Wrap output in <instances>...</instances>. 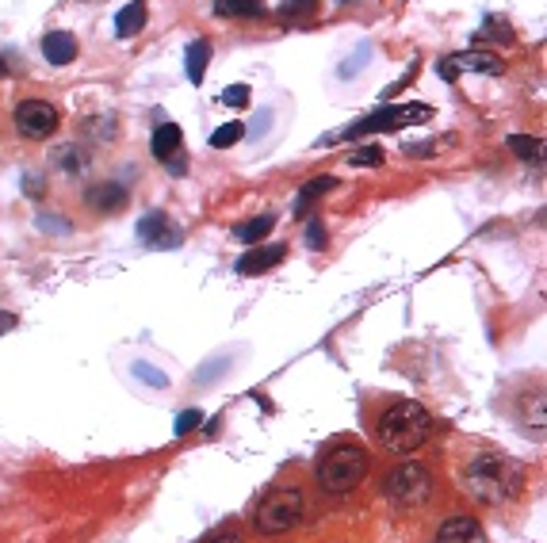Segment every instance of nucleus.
<instances>
[{
  "instance_id": "4be33fe9",
  "label": "nucleus",
  "mask_w": 547,
  "mask_h": 543,
  "mask_svg": "<svg viewBox=\"0 0 547 543\" xmlns=\"http://www.w3.org/2000/svg\"><path fill=\"white\" fill-rule=\"evenodd\" d=\"M241 134H245V127H241L238 119L226 123V127H219V131L211 134V150H226V146H234V142H241Z\"/></svg>"
},
{
  "instance_id": "bb28decb",
  "label": "nucleus",
  "mask_w": 547,
  "mask_h": 543,
  "mask_svg": "<svg viewBox=\"0 0 547 543\" xmlns=\"http://www.w3.org/2000/svg\"><path fill=\"white\" fill-rule=\"evenodd\" d=\"M307 245H310V249H326V226H322L318 218H314V222L307 226Z\"/></svg>"
},
{
  "instance_id": "7c9ffc66",
  "label": "nucleus",
  "mask_w": 547,
  "mask_h": 543,
  "mask_svg": "<svg viewBox=\"0 0 547 543\" xmlns=\"http://www.w3.org/2000/svg\"><path fill=\"white\" fill-rule=\"evenodd\" d=\"M4 73H8V66H4V58H0V77H4Z\"/></svg>"
},
{
  "instance_id": "cd10ccee",
  "label": "nucleus",
  "mask_w": 547,
  "mask_h": 543,
  "mask_svg": "<svg viewBox=\"0 0 547 543\" xmlns=\"http://www.w3.org/2000/svg\"><path fill=\"white\" fill-rule=\"evenodd\" d=\"M12 329H16V314H4V310H0V337L12 333Z\"/></svg>"
},
{
  "instance_id": "ddd939ff",
  "label": "nucleus",
  "mask_w": 547,
  "mask_h": 543,
  "mask_svg": "<svg viewBox=\"0 0 547 543\" xmlns=\"http://www.w3.org/2000/svg\"><path fill=\"white\" fill-rule=\"evenodd\" d=\"M448 62L456 66V73L471 69V73H486V77H498L505 69L502 58H498V54H486V50H463V54H452Z\"/></svg>"
},
{
  "instance_id": "9d476101",
  "label": "nucleus",
  "mask_w": 547,
  "mask_h": 543,
  "mask_svg": "<svg viewBox=\"0 0 547 543\" xmlns=\"http://www.w3.org/2000/svg\"><path fill=\"white\" fill-rule=\"evenodd\" d=\"M287 257L284 245H253L245 257H238V276H261V272H272L276 264Z\"/></svg>"
},
{
  "instance_id": "aec40b11",
  "label": "nucleus",
  "mask_w": 547,
  "mask_h": 543,
  "mask_svg": "<svg viewBox=\"0 0 547 543\" xmlns=\"http://www.w3.org/2000/svg\"><path fill=\"white\" fill-rule=\"evenodd\" d=\"M505 146L517 153L521 161H540V157H544V142H540V138H528V134H509Z\"/></svg>"
},
{
  "instance_id": "0eeeda50",
  "label": "nucleus",
  "mask_w": 547,
  "mask_h": 543,
  "mask_svg": "<svg viewBox=\"0 0 547 543\" xmlns=\"http://www.w3.org/2000/svg\"><path fill=\"white\" fill-rule=\"evenodd\" d=\"M12 119H16V131L23 138H31V142H43L62 127V111L50 100H23V104H16Z\"/></svg>"
},
{
  "instance_id": "6e6552de",
  "label": "nucleus",
  "mask_w": 547,
  "mask_h": 543,
  "mask_svg": "<svg viewBox=\"0 0 547 543\" xmlns=\"http://www.w3.org/2000/svg\"><path fill=\"white\" fill-rule=\"evenodd\" d=\"M150 150H154L157 161H165V165H169L176 176L184 173V161H180V150H184V134H180V127H176V123H157Z\"/></svg>"
},
{
  "instance_id": "f03ea898",
  "label": "nucleus",
  "mask_w": 547,
  "mask_h": 543,
  "mask_svg": "<svg viewBox=\"0 0 547 543\" xmlns=\"http://www.w3.org/2000/svg\"><path fill=\"white\" fill-rule=\"evenodd\" d=\"M429 436H433V413L421 402H394L379 413V444L398 456L417 452Z\"/></svg>"
},
{
  "instance_id": "f257e3e1",
  "label": "nucleus",
  "mask_w": 547,
  "mask_h": 543,
  "mask_svg": "<svg viewBox=\"0 0 547 543\" xmlns=\"http://www.w3.org/2000/svg\"><path fill=\"white\" fill-rule=\"evenodd\" d=\"M460 486L482 505H502V501L517 498V490L525 486V471L509 456L498 452H482V456L467 459L460 475Z\"/></svg>"
},
{
  "instance_id": "5701e85b",
  "label": "nucleus",
  "mask_w": 547,
  "mask_h": 543,
  "mask_svg": "<svg viewBox=\"0 0 547 543\" xmlns=\"http://www.w3.org/2000/svg\"><path fill=\"white\" fill-rule=\"evenodd\" d=\"M314 8H318V0H284V4H280V16H284V20H307Z\"/></svg>"
},
{
  "instance_id": "b1692460",
  "label": "nucleus",
  "mask_w": 547,
  "mask_h": 543,
  "mask_svg": "<svg viewBox=\"0 0 547 543\" xmlns=\"http://www.w3.org/2000/svg\"><path fill=\"white\" fill-rule=\"evenodd\" d=\"M383 157H387V153L379 150V146H364V150H356L349 157L352 165H360V169H372V165H383Z\"/></svg>"
},
{
  "instance_id": "f8f14e48",
  "label": "nucleus",
  "mask_w": 547,
  "mask_h": 543,
  "mask_svg": "<svg viewBox=\"0 0 547 543\" xmlns=\"http://www.w3.org/2000/svg\"><path fill=\"white\" fill-rule=\"evenodd\" d=\"M88 207L92 211H100V215H115V211H123L127 207V188L123 184H115V180H104V184H96V188H88Z\"/></svg>"
},
{
  "instance_id": "a211bd4d",
  "label": "nucleus",
  "mask_w": 547,
  "mask_h": 543,
  "mask_svg": "<svg viewBox=\"0 0 547 543\" xmlns=\"http://www.w3.org/2000/svg\"><path fill=\"white\" fill-rule=\"evenodd\" d=\"M333 188H337V180H333V176H314L307 188H303V192L295 196V211H291V215L303 218V215H307L310 203H314L318 196H326V192H333Z\"/></svg>"
},
{
  "instance_id": "f3484780",
  "label": "nucleus",
  "mask_w": 547,
  "mask_h": 543,
  "mask_svg": "<svg viewBox=\"0 0 547 543\" xmlns=\"http://www.w3.org/2000/svg\"><path fill=\"white\" fill-rule=\"evenodd\" d=\"M276 226V215H261V218H249V222H238L234 226V238L245 241V245H261Z\"/></svg>"
},
{
  "instance_id": "dca6fc26",
  "label": "nucleus",
  "mask_w": 547,
  "mask_h": 543,
  "mask_svg": "<svg viewBox=\"0 0 547 543\" xmlns=\"http://www.w3.org/2000/svg\"><path fill=\"white\" fill-rule=\"evenodd\" d=\"M211 43L207 39H196V43L188 46V81L192 85H203V77H207V66H211Z\"/></svg>"
},
{
  "instance_id": "6ab92c4d",
  "label": "nucleus",
  "mask_w": 547,
  "mask_h": 543,
  "mask_svg": "<svg viewBox=\"0 0 547 543\" xmlns=\"http://www.w3.org/2000/svg\"><path fill=\"white\" fill-rule=\"evenodd\" d=\"M215 16H222V20H253V16H261V0H215Z\"/></svg>"
},
{
  "instance_id": "c756f323",
  "label": "nucleus",
  "mask_w": 547,
  "mask_h": 543,
  "mask_svg": "<svg viewBox=\"0 0 547 543\" xmlns=\"http://www.w3.org/2000/svg\"><path fill=\"white\" fill-rule=\"evenodd\" d=\"M207 543H245V540H241L238 532H219V536H211Z\"/></svg>"
},
{
  "instance_id": "c85d7f7f",
  "label": "nucleus",
  "mask_w": 547,
  "mask_h": 543,
  "mask_svg": "<svg viewBox=\"0 0 547 543\" xmlns=\"http://www.w3.org/2000/svg\"><path fill=\"white\" fill-rule=\"evenodd\" d=\"M23 192H27V196H39V192H46V184H39L35 176H27V184H23Z\"/></svg>"
},
{
  "instance_id": "4468645a",
  "label": "nucleus",
  "mask_w": 547,
  "mask_h": 543,
  "mask_svg": "<svg viewBox=\"0 0 547 543\" xmlns=\"http://www.w3.org/2000/svg\"><path fill=\"white\" fill-rule=\"evenodd\" d=\"M43 54L50 66H69L77 58V39L69 31H50L43 35Z\"/></svg>"
},
{
  "instance_id": "423d86ee",
  "label": "nucleus",
  "mask_w": 547,
  "mask_h": 543,
  "mask_svg": "<svg viewBox=\"0 0 547 543\" xmlns=\"http://www.w3.org/2000/svg\"><path fill=\"white\" fill-rule=\"evenodd\" d=\"M433 115L429 104H398V108H379L372 115H364L360 123H352L349 131H341V138H364V134H383V131H398L406 123H425Z\"/></svg>"
},
{
  "instance_id": "9b49d317",
  "label": "nucleus",
  "mask_w": 547,
  "mask_h": 543,
  "mask_svg": "<svg viewBox=\"0 0 547 543\" xmlns=\"http://www.w3.org/2000/svg\"><path fill=\"white\" fill-rule=\"evenodd\" d=\"M433 543H486V532H482V524L475 517H448V521L440 524L437 540Z\"/></svg>"
},
{
  "instance_id": "412c9836",
  "label": "nucleus",
  "mask_w": 547,
  "mask_h": 543,
  "mask_svg": "<svg viewBox=\"0 0 547 543\" xmlns=\"http://www.w3.org/2000/svg\"><path fill=\"white\" fill-rule=\"evenodd\" d=\"M131 371L142 379V383H150V387H157V391H169V375L165 371H157L154 364H146V360H134Z\"/></svg>"
},
{
  "instance_id": "7ed1b4c3",
  "label": "nucleus",
  "mask_w": 547,
  "mask_h": 543,
  "mask_svg": "<svg viewBox=\"0 0 547 543\" xmlns=\"http://www.w3.org/2000/svg\"><path fill=\"white\" fill-rule=\"evenodd\" d=\"M372 459L360 444H333L326 456L318 459V486L326 494H352L368 478Z\"/></svg>"
},
{
  "instance_id": "39448f33",
  "label": "nucleus",
  "mask_w": 547,
  "mask_h": 543,
  "mask_svg": "<svg viewBox=\"0 0 547 543\" xmlns=\"http://www.w3.org/2000/svg\"><path fill=\"white\" fill-rule=\"evenodd\" d=\"M383 490H387L391 505H398V509H417V505H425V501L433 498V475L417 459H402L387 475Z\"/></svg>"
},
{
  "instance_id": "20e7f679",
  "label": "nucleus",
  "mask_w": 547,
  "mask_h": 543,
  "mask_svg": "<svg viewBox=\"0 0 547 543\" xmlns=\"http://www.w3.org/2000/svg\"><path fill=\"white\" fill-rule=\"evenodd\" d=\"M303 521V494L295 486H276L268 490L253 513V528L261 536H284L295 524Z\"/></svg>"
},
{
  "instance_id": "1a4fd4ad",
  "label": "nucleus",
  "mask_w": 547,
  "mask_h": 543,
  "mask_svg": "<svg viewBox=\"0 0 547 543\" xmlns=\"http://www.w3.org/2000/svg\"><path fill=\"white\" fill-rule=\"evenodd\" d=\"M138 238L146 241L150 249H176V245H180V234H176L173 222L165 218V211L142 215V222H138Z\"/></svg>"
},
{
  "instance_id": "2eb2a0df",
  "label": "nucleus",
  "mask_w": 547,
  "mask_h": 543,
  "mask_svg": "<svg viewBox=\"0 0 547 543\" xmlns=\"http://www.w3.org/2000/svg\"><path fill=\"white\" fill-rule=\"evenodd\" d=\"M146 16H150V12H146V4H142V0L123 4V8H119V16H115V35H119V39H134V35L146 27Z\"/></svg>"
},
{
  "instance_id": "393cba45",
  "label": "nucleus",
  "mask_w": 547,
  "mask_h": 543,
  "mask_svg": "<svg viewBox=\"0 0 547 543\" xmlns=\"http://www.w3.org/2000/svg\"><path fill=\"white\" fill-rule=\"evenodd\" d=\"M199 425H203V413H199V410H184L180 417H176L173 433L176 436H188V433H196Z\"/></svg>"
},
{
  "instance_id": "a878e982",
  "label": "nucleus",
  "mask_w": 547,
  "mask_h": 543,
  "mask_svg": "<svg viewBox=\"0 0 547 543\" xmlns=\"http://www.w3.org/2000/svg\"><path fill=\"white\" fill-rule=\"evenodd\" d=\"M219 104H226V108H245V104H249V85H230L219 96Z\"/></svg>"
}]
</instances>
